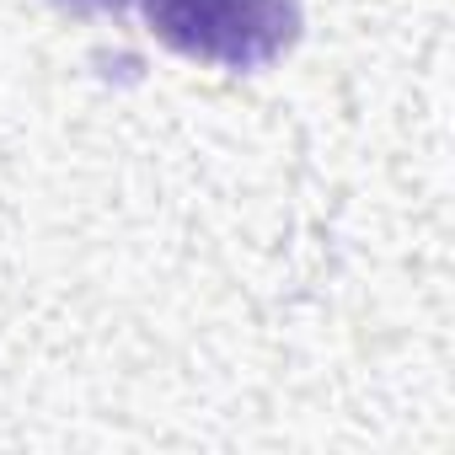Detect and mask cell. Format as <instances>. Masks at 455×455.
Here are the masks:
<instances>
[{"label":"cell","mask_w":455,"mask_h":455,"mask_svg":"<svg viewBox=\"0 0 455 455\" xmlns=\"http://www.w3.org/2000/svg\"><path fill=\"white\" fill-rule=\"evenodd\" d=\"M156 44L193 65L263 70L306 28V0H145Z\"/></svg>","instance_id":"1"},{"label":"cell","mask_w":455,"mask_h":455,"mask_svg":"<svg viewBox=\"0 0 455 455\" xmlns=\"http://www.w3.org/2000/svg\"><path fill=\"white\" fill-rule=\"evenodd\" d=\"M65 12H124L129 0H60Z\"/></svg>","instance_id":"2"}]
</instances>
